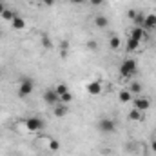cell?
I'll return each instance as SVG.
<instances>
[{
    "instance_id": "cell-1",
    "label": "cell",
    "mask_w": 156,
    "mask_h": 156,
    "mask_svg": "<svg viewBox=\"0 0 156 156\" xmlns=\"http://www.w3.org/2000/svg\"><path fill=\"white\" fill-rule=\"evenodd\" d=\"M136 71H138V64H136V60H133V58L123 60L122 66H120V75L125 76V78H131L133 75H136Z\"/></svg>"
},
{
    "instance_id": "cell-2",
    "label": "cell",
    "mask_w": 156,
    "mask_h": 156,
    "mask_svg": "<svg viewBox=\"0 0 156 156\" xmlns=\"http://www.w3.org/2000/svg\"><path fill=\"white\" fill-rule=\"evenodd\" d=\"M33 89H35V83H33V80H29V78H24L22 82H20V85H18V98H27L31 93H33Z\"/></svg>"
},
{
    "instance_id": "cell-3",
    "label": "cell",
    "mask_w": 156,
    "mask_h": 156,
    "mask_svg": "<svg viewBox=\"0 0 156 156\" xmlns=\"http://www.w3.org/2000/svg\"><path fill=\"white\" fill-rule=\"evenodd\" d=\"M26 127H27V131H31V133H38L44 129V120L38 116H31L26 120Z\"/></svg>"
},
{
    "instance_id": "cell-4",
    "label": "cell",
    "mask_w": 156,
    "mask_h": 156,
    "mask_svg": "<svg viewBox=\"0 0 156 156\" xmlns=\"http://www.w3.org/2000/svg\"><path fill=\"white\" fill-rule=\"evenodd\" d=\"M98 129H100L102 133L111 134V133L116 131V123H115V120H111V118H102V120L98 122Z\"/></svg>"
},
{
    "instance_id": "cell-5",
    "label": "cell",
    "mask_w": 156,
    "mask_h": 156,
    "mask_svg": "<svg viewBox=\"0 0 156 156\" xmlns=\"http://www.w3.org/2000/svg\"><path fill=\"white\" fill-rule=\"evenodd\" d=\"M44 102H45V104H49L51 107H55L56 104H60V96L56 94V91H55V89H47V91L44 93Z\"/></svg>"
},
{
    "instance_id": "cell-6",
    "label": "cell",
    "mask_w": 156,
    "mask_h": 156,
    "mask_svg": "<svg viewBox=\"0 0 156 156\" xmlns=\"http://www.w3.org/2000/svg\"><path fill=\"white\" fill-rule=\"evenodd\" d=\"M134 109H138V111H147V109H151V100L149 98H144V96H136L134 98Z\"/></svg>"
},
{
    "instance_id": "cell-7",
    "label": "cell",
    "mask_w": 156,
    "mask_h": 156,
    "mask_svg": "<svg viewBox=\"0 0 156 156\" xmlns=\"http://www.w3.org/2000/svg\"><path fill=\"white\" fill-rule=\"evenodd\" d=\"M87 93L89 94H93V96H98V94H102V83L96 80V82H91L89 85H87Z\"/></svg>"
},
{
    "instance_id": "cell-8",
    "label": "cell",
    "mask_w": 156,
    "mask_h": 156,
    "mask_svg": "<svg viewBox=\"0 0 156 156\" xmlns=\"http://www.w3.org/2000/svg\"><path fill=\"white\" fill-rule=\"evenodd\" d=\"M144 27H145V29H156V15L154 13L145 15V18H144Z\"/></svg>"
},
{
    "instance_id": "cell-9",
    "label": "cell",
    "mask_w": 156,
    "mask_h": 156,
    "mask_svg": "<svg viewBox=\"0 0 156 156\" xmlns=\"http://www.w3.org/2000/svg\"><path fill=\"white\" fill-rule=\"evenodd\" d=\"M145 31L142 29V27H134L133 31H131V37L129 38H133V40H138V42H142V40H145Z\"/></svg>"
},
{
    "instance_id": "cell-10",
    "label": "cell",
    "mask_w": 156,
    "mask_h": 156,
    "mask_svg": "<svg viewBox=\"0 0 156 156\" xmlns=\"http://www.w3.org/2000/svg\"><path fill=\"white\" fill-rule=\"evenodd\" d=\"M53 113H55L56 118H64L67 115V105H66V104H56L55 109H53Z\"/></svg>"
},
{
    "instance_id": "cell-11",
    "label": "cell",
    "mask_w": 156,
    "mask_h": 156,
    "mask_svg": "<svg viewBox=\"0 0 156 156\" xmlns=\"http://www.w3.org/2000/svg\"><path fill=\"white\" fill-rule=\"evenodd\" d=\"M94 24H96V27H100V29H105V27L109 26V20H107V16H104V15H98V16L94 18Z\"/></svg>"
},
{
    "instance_id": "cell-12",
    "label": "cell",
    "mask_w": 156,
    "mask_h": 156,
    "mask_svg": "<svg viewBox=\"0 0 156 156\" xmlns=\"http://www.w3.org/2000/svg\"><path fill=\"white\" fill-rule=\"evenodd\" d=\"M118 100H120L122 104H129V102L133 100V94H131V91H129V89H125V91H120V94H118Z\"/></svg>"
},
{
    "instance_id": "cell-13",
    "label": "cell",
    "mask_w": 156,
    "mask_h": 156,
    "mask_svg": "<svg viewBox=\"0 0 156 156\" xmlns=\"http://www.w3.org/2000/svg\"><path fill=\"white\" fill-rule=\"evenodd\" d=\"M11 26H13V29H16V31H18V29H24V27H26V20H24L22 16H15L13 22H11Z\"/></svg>"
},
{
    "instance_id": "cell-14",
    "label": "cell",
    "mask_w": 156,
    "mask_h": 156,
    "mask_svg": "<svg viewBox=\"0 0 156 156\" xmlns=\"http://www.w3.org/2000/svg\"><path fill=\"white\" fill-rule=\"evenodd\" d=\"M129 120L131 122H140L142 120V111H138V109H131V113H129Z\"/></svg>"
},
{
    "instance_id": "cell-15",
    "label": "cell",
    "mask_w": 156,
    "mask_h": 156,
    "mask_svg": "<svg viewBox=\"0 0 156 156\" xmlns=\"http://www.w3.org/2000/svg\"><path fill=\"white\" fill-rule=\"evenodd\" d=\"M138 49H140V42H138V40L129 38V42H127V51L134 53V51H138Z\"/></svg>"
},
{
    "instance_id": "cell-16",
    "label": "cell",
    "mask_w": 156,
    "mask_h": 156,
    "mask_svg": "<svg viewBox=\"0 0 156 156\" xmlns=\"http://www.w3.org/2000/svg\"><path fill=\"white\" fill-rule=\"evenodd\" d=\"M109 45H111V49L118 51V49H120V45H122V40L118 38V37H111V40H109Z\"/></svg>"
},
{
    "instance_id": "cell-17",
    "label": "cell",
    "mask_w": 156,
    "mask_h": 156,
    "mask_svg": "<svg viewBox=\"0 0 156 156\" xmlns=\"http://www.w3.org/2000/svg\"><path fill=\"white\" fill-rule=\"evenodd\" d=\"M0 16H2L4 20H9V22H13V18H15L16 15H15V13H13L11 9H7V7H5V11H4V13H2Z\"/></svg>"
},
{
    "instance_id": "cell-18",
    "label": "cell",
    "mask_w": 156,
    "mask_h": 156,
    "mask_svg": "<svg viewBox=\"0 0 156 156\" xmlns=\"http://www.w3.org/2000/svg\"><path fill=\"white\" fill-rule=\"evenodd\" d=\"M129 91H131V94H140V93H142V85H140L138 82H133L131 87H129Z\"/></svg>"
},
{
    "instance_id": "cell-19",
    "label": "cell",
    "mask_w": 156,
    "mask_h": 156,
    "mask_svg": "<svg viewBox=\"0 0 156 156\" xmlns=\"http://www.w3.org/2000/svg\"><path fill=\"white\" fill-rule=\"evenodd\" d=\"M71 102H73V94H71L69 91L60 96V104H66V105H67V104H71Z\"/></svg>"
},
{
    "instance_id": "cell-20",
    "label": "cell",
    "mask_w": 156,
    "mask_h": 156,
    "mask_svg": "<svg viewBox=\"0 0 156 156\" xmlns=\"http://www.w3.org/2000/svg\"><path fill=\"white\" fill-rule=\"evenodd\" d=\"M55 91H56V94H58V96H62L64 93H67V91H69V87H67L66 83H58V85L55 87Z\"/></svg>"
},
{
    "instance_id": "cell-21",
    "label": "cell",
    "mask_w": 156,
    "mask_h": 156,
    "mask_svg": "<svg viewBox=\"0 0 156 156\" xmlns=\"http://www.w3.org/2000/svg\"><path fill=\"white\" fill-rule=\"evenodd\" d=\"M47 147H49V151H53V153H55V151H58V149H60V144H58L56 140L49 138V144H47Z\"/></svg>"
},
{
    "instance_id": "cell-22",
    "label": "cell",
    "mask_w": 156,
    "mask_h": 156,
    "mask_svg": "<svg viewBox=\"0 0 156 156\" xmlns=\"http://www.w3.org/2000/svg\"><path fill=\"white\" fill-rule=\"evenodd\" d=\"M144 18H145L144 15H138V13H136V16H134V24H138V26H144Z\"/></svg>"
},
{
    "instance_id": "cell-23",
    "label": "cell",
    "mask_w": 156,
    "mask_h": 156,
    "mask_svg": "<svg viewBox=\"0 0 156 156\" xmlns=\"http://www.w3.org/2000/svg\"><path fill=\"white\" fill-rule=\"evenodd\" d=\"M89 47H91L93 51H96V49H98V44H96V42H89Z\"/></svg>"
},
{
    "instance_id": "cell-24",
    "label": "cell",
    "mask_w": 156,
    "mask_h": 156,
    "mask_svg": "<svg viewBox=\"0 0 156 156\" xmlns=\"http://www.w3.org/2000/svg\"><path fill=\"white\" fill-rule=\"evenodd\" d=\"M104 0H91V5H100Z\"/></svg>"
},
{
    "instance_id": "cell-25",
    "label": "cell",
    "mask_w": 156,
    "mask_h": 156,
    "mask_svg": "<svg viewBox=\"0 0 156 156\" xmlns=\"http://www.w3.org/2000/svg\"><path fill=\"white\" fill-rule=\"evenodd\" d=\"M4 11H5V4H4V2H2V0H0V15H2V13H4Z\"/></svg>"
},
{
    "instance_id": "cell-26",
    "label": "cell",
    "mask_w": 156,
    "mask_h": 156,
    "mask_svg": "<svg viewBox=\"0 0 156 156\" xmlns=\"http://www.w3.org/2000/svg\"><path fill=\"white\" fill-rule=\"evenodd\" d=\"M44 45H45V47H51V40H47L44 37Z\"/></svg>"
},
{
    "instance_id": "cell-27",
    "label": "cell",
    "mask_w": 156,
    "mask_h": 156,
    "mask_svg": "<svg viewBox=\"0 0 156 156\" xmlns=\"http://www.w3.org/2000/svg\"><path fill=\"white\" fill-rule=\"evenodd\" d=\"M44 4H45V5H55V2H53V0H44Z\"/></svg>"
},
{
    "instance_id": "cell-28",
    "label": "cell",
    "mask_w": 156,
    "mask_h": 156,
    "mask_svg": "<svg viewBox=\"0 0 156 156\" xmlns=\"http://www.w3.org/2000/svg\"><path fill=\"white\" fill-rule=\"evenodd\" d=\"M134 16H136V13H134V11H129V18H133V20H134Z\"/></svg>"
},
{
    "instance_id": "cell-29",
    "label": "cell",
    "mask_w": 156,
    "mask_h": 156,
    "mask_svg": "<svg viewBox=\"0 0 156 156\" xmlns=\"http://www.w3.org/2000/svg\"><path fill=\"white\" fill-rule=\"evenodd\" d=\"M151 149H153V151H154V153H156V140H154V142H153V144H151Z\"/></svg>"
},
{
    "instance_id": "cell-30",
    "label": "cell",
    "mask_w": 156,
    "mask_h": 156,
    "mask_svg": "<svg viewBox=\"0 0 156 156\" xmlns=\"http://www.w3.org/2000/svg\"><path fill=\"white\" fill-rule=\"evenodd\" d=\"M71 2H73V4H83L85 0H71Z\"/></svg>"
},
{
    "instance_id": "cell-31",
    "label": "cell",
    "mask_w": 156,
    "mask_h": 156,
    "mask_svg": "<svg viewBox=\"0 0 156 156\" xmlns=\"http://www.w3.org/2000/svg\"><path fill=\"white\" fill-rule=\"evenodd\" d=\"M53 2H60V0H53Z\"/></svg>"
}]
</instances>
